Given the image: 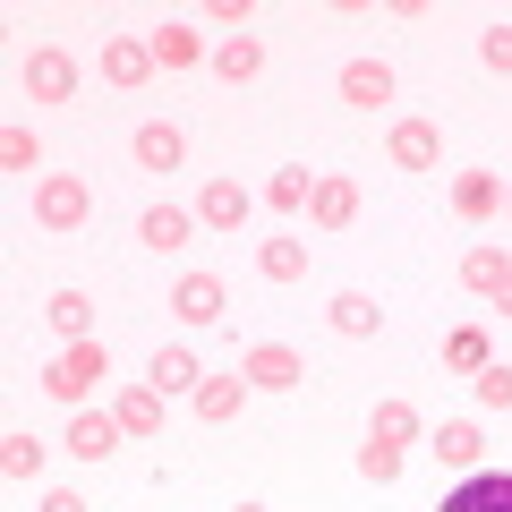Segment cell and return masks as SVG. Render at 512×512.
Instances as JSON below:
<instances>
[{"mask_svg": "<svg viewBox=\"0 0 512 512\" xmlns=\"http://www.w3.org/2000/svg\"><path fill=\"white\" fill-rule=\"evenodd\" d=\"M103 376H111V350H103V342H77V350H60V359L43 367V393H52V402H69V410H86Z\"/></svg>", "mask_w": 512, "mask_h": 512, "instance_id": "1", "label": "cell"}, {"mask_svg": "<svg viewBox=\"0 0 512 512\" xmlns=\"http://www.w3.org/2000/svg\"><path fill=\"white\" fill-rule=\"evenodd\" d=\"M86 214H94V188L77 180V171H43L35 180V222L43 231H77Z\"/></svg>", "mask_w": 512, "mask_h": 512, "instance_id": "2", "label": "cell"}, {"mask_svg": "<svg viewBox=\"0 0 512 512\" xmlns=\"http://www.w3.org/2000/svg\"><path fill=\"white\" fill-rule=\"evenodd\" d=\"M239 376H248L256 393H291V384H308V359L282 350V342H256V350H239Z\"/></svg>", "mask_w": 512, "mask_h": 512, "instance_id": "3", "label": "cell"}, {"mask_svg": "<svg viewBox=\"0 0 512 512\" xmlns=\"http://www.w3.org/2000/svg\"><path fill=\"white\" fill-rule=\"evenodd\" d=\"M384 154H393L402 171H444V128H436V120H393Z\"/></svg>", "mask_w": 512, "mask_h": 512, "instance_id": "4", "label": "cell"}, {"mask_svg": "<svg viewBox=\"0 0 512 512\" xmlns=\"http://www.w3.org/2000/svg\"><path fill=\"white\" fill-rule=\"evenodd\" d=\"M26 94H35V103H69V94H77V60L69 52H60V43H43V52H26Z\"/></svg>", "mask_w": 512, "mask_h": 512, "instance_id": "5", "label": "cell"}, {"mask_svg": "<svg viewBox=\"0 0 512 512\" xmlns=\"http://www.w3.org/2000/svg\"><path fill=\"white\" fill-rule=\"evenodd\" d=\"M197 231H205L197 205H146V214H137V239H146V248H163V256H180Z\"/></svg>", "mask_w": 512, "mask_h": 512, "instance_id": "6", "label": "cell"}, {"mask_svg": "<svg viewBox=\"0 0 512 512\" xmlns=\"http://www.w3.org/2000/svg\"><path fill=\"white\" fill-rule=\"evenodd\" d=\"M436 512H512V470H470Z\"/></svg>", "mask_w": 512, "mask_h": 512, "instance_id": "7", "label": "cell"}, {"mask_svg": "<svg viewBox=\"0 0 512 512\" xmlns=\"http://www.w3.org/2000/svg\"><path fill=\"white\" fill-rule=\"evenodd\" d=\"M222 308H231V291L214 274H180V291H171V316L180 325H222Z\"/></svg>", "mask_w": 512, "mask_h": 512, "instance_id": "8", "label": "cell"}, {"mask_svg": "<svg viewBox=\"0 0 512 512\" xmlns=\"http://www.w3.org/2000/svg\"><path fill=\"white\" fill-rule=\"evenodd\" d=\"M128 154H137L146 171H180V163H188V128H171V120H146L137 137H128Z\"/></svg>", "mask_w": 512, "mask_h": 512, "instance_id": "9", "label": "cell"}, {"mask_svg": "<svg viewBox=\"0 0 512 512\" xmlns=\"http://www.w3.org/2000/svg\"><path fill=\"white\" fill-rule=\"evenodd\" d=\"M120 436H128V427L111 419V410H77V419H69V453L77 461H111V453H120Z\"/></svg>", "mask_w": 512, "mask_h": 512, "instance_id": "10", "label": "cell"}, {"mask_svg": "<svg viewBox=\"0 0 512 512\" xmlns=\"http://www.w3.org/2000/svg\"><path fill=\"white\" fill-rule=\"evenodd\" d=\"M308 214H316V231H350V222H359V188H350L342 171H325L316 197H308Z\"/></svg>", "mask_w": 512, "mask_h": 512, "instance_id": "11", "label": "cell"}, {"mask_svg": "<svg viewBox=\"0 0 512 512\" xmlns=\"http://www.w3.org/2000/svg\"><path fill=\"white\" fill-rule=\"evenodd\" d=\"M154 69H197V60H214V52H205V35H197V26H188V18H171V26H154Z\"/></svg>", "mask_w": 512, "mask_h": 512, "instance_id": "12", "label": "cell"}, {"mask_svg": "<svg viewBox=\"0 0 512 512\" xmlns=\"http://www.w3.org/2000/svg\"><path fill=\"white\" fill-rule=\"evenodd\" d=\"M453 214H461V222L504 214V180H495V171H453Z\"/></svg>", "mask_w": 512, "mask_h": 512, "instance_id": "13", "label": "cell"}, {"mask_svg": "<svg viewBox=\"0 0 512 512\" xmlns=\"http://www.w3.org/2000/svg\"><path fill=\"white\" fill-rule=\"evenodd\" d=\"M197 222L205 231H239V222H248V188L239 180H205L197 188Z\"/></svg>", "mask_w": 512, "mask_h": 512, "instance_id": "14", "label": "cell"}, {"mask_svg": "<svg viewBox=\"0 0 512 512\" xmlns=\"http://www.w3.org/2000/svg\"><path fill=\"white\" fill-rule=\"evenodd\" d=\"M103 77H111V86H146V77H154V43L111 35V43H103Z\"/></svg>", "mask_w": 512, "mask_h": 512, "instance_id": "15", "label": "cell"}, {"mask_svg": "<svg viewBox=\"0 0 512 512\" xmlns=\"http://www.w3.org/2000/svg\"><path fill=\"white\" fill-rule=\"evenodd\" d=\"M342 103H359V111L393 103V69L384 60H342Z\"/></svg>", "mask_w": 512, "mask_h": 512, "instance_id": "16", "label": "cell"}, {"mask_svg": "<svg viewBox=\"0 0 512 512\" xmlns=\"http://www.w3.org/2000/svg\"><path fill=\"white\" fill-rule=\"evenodd\" d=\"M146 384H154V393H163V402H171V393H197V384H205V367L197 359H188V350H154V359H146Z\"/></svg>", "mask_w": 512, "mask_h": 512, "instance_id": "17", "label": "cell"}, {"mask_svg": "<svg viewBox=\"0 0 512 512\" xmlns=\"http://www.w3.org/2000/svg\"><path fill=\"white\" fill-rule=\"evenodd\" d=\"M427 444H436V461H444V470H461V478H470V470H478V453H487V436H478L470 419H444Z\"/></svg>", "mask_w": 512, "mask_h": 512, "instance_id": "18", "label": "cell"}, {"mask_svg": "<svg viewBox=\"0 0 512 512\" xmlns=\"http://www.w3.org/2000/svg\"><path fill=\"white\" fill-rule=\"evenodd\" d=\"M111 419H120L128 436H163V393H154V384L137 376V384L120 393V402H111Z\"/></svg>", "mask_w": 512, "mask_h": 512, "instance_id": "19", "label": "cell"}, {"mask_svg": "<svg viewBox=\"0 0 512 512\" xmlns=\"http://www.w3.org/2000/svg\"><path fill=\"white\" fill-rule=\"evenodd\" d=\"M52 333H60V350H77V342H94V299L86 291H52Z\"/></svg>", "mask_w": 512, "mask_h": 512, "instance_id": "20", "label": "cell"}, {"mask_svg": "<svg viewBox=\"0 0 512 512\" xmlns=\"http://www.w3.org/2000/svg\"><path fill=\"white\" fill-rule=\"evenodd\" d=\"M188 402H197V419H214V427H222V419H239V402H248V376H239V367H231V376H205Z\"/></svg>", "mask_w": 512, "mask_h": 512, "instance_id": "21", "label": "cell"}, {"mask_svg": "<svg viewBox=\"0 0 512 512\" xmlns=\"http://www.w3.org/2000/svg\"><path fill=\"white\" fill-rule=\"evenodd\" d=\"M461 282L495 299V291H504V282H512V248H495V239H478V248L461 256Z\"/></svg>", "mask_w": 512, "mask_h": 512, "instance_id": "22", "label": "cell"}, {"mask_svg": "<svg viewBox=\"0 0 512 512\" xmlns=\"http://www.w3.org/2000/svg\"><path fill=\"white\" fill-rule=\"evenodd\" d=\"M214 77H222V86H248V77H265V43H256V35L214 43Z\"/></svg>", "mask_w": 512, "mask_h": 512, "instance_id": "23", "label": "cell"}, {"mask_svg": "<svg viewBox=\"0 0 512 512\" xmlns=\"http://www.w3.org/2000/svg\"><path fill=\"white\" fill-rule=\"evenodd\" d=\"M316 180H325V171H308V163H282L274 180H265V197H274L282 214H308V197H316Z\"/></svg>", "mask_w": 512, "mask_h": 512, "instance_id": "24", "label": "cell"}, {"mask_svg": "<svg viewBox=\"0 0 512 512\" xmlns=\"http://www.w3.org/2000/svg\"><path fill=\"white\" fill-rule=\"evenodd\" d=\"M0 478H43V436H26V427H9V436H0Z\"/></svg>", "mask_w": 512, "mask_h": 512, "instance_id": "25", "label": "cell"}, {"mask_svg": "<svg viewBox=\"0 0 512 512\" xmlns=\"http://www.w3.org/2000/svg\"><path fill=\"white\" fill-rule=\"evenodd\" d=\"M333 333H350V342H367V333H376L384 325V308H376V299H367V291H342V299H333Z\"/></svg>", "mask_w": 512, "mask_h": 512, "instance_id": "26", "label": "cell"}, {"mask_svg": "<svg viewBox=\"0 0 512 512\" xmlns=\"http://www.w3.org/2000/svg\"><path fill=\"white\" fill-rule=\"evenodd\" d=\"M419 436V410L393 393V402H376V419H367V444H410Z\"/></svg>", "mask_w": 512, "mask_h": 512, "instance_id": "27", "label": "cell"}, {"mask_svg": "<svg viewBox=\"0 0 512 512\" xmlns=\"http://www.w3.org/2000/svg\"><path fill=\"white\" fill-rule=\"evenodd\" d=\"M256 274L265 282H299L308 274V248H299V239H265V248H256Z\"/></svg>", "mask_w": 512, "mask_h": 512, "instance_id": "28", "label": "cell"}, {"mask_svg": "<svg viewBox=\"0 0 512 512\" xmlns=\"http://www.w3.org/2000/svg\"><path fill=\"white\" fill-rule=\"evenodd\" d=\"M444 367H453V376H478V367H487V333L453 325V333H444Z\"/></svg>", "mask_w": 512, "mask_h": 512, "instance_id": "29", "label": "cell"}, {"mask_svg": "<svg viewBox=\"0 0 512 512\" xmlns=\"http://www.w3.org/2000/svg\"><path fill=\"white\" fill-rule=\"evenodd\" d=\"M0 163H9V171H35V180H43V146H35V128H0Z\"/></svg>", "mask_w": 512, "mask_h": 512, "instance_id": "30", "label": "cell"}, {"mask_svg": "<svg viewBox=\"0 0 512 512\" xmlns=\"http://www.w3.org/2000/svg\"><path fill=\"white\" fill-rule=\"evenodd\" d=\"M359 478L393 487V478H402V444H359Z\"/></svg>", "mask_w": 512, "mask_h": 512, "instance_id": "31", "label": "cell"}, {"mask_svg": "<svg viewBox=\"0 0 512 512\" xmlns=\"http://www.w3.org/2000/svg\"><path fill=\"white\" fill-rule=\"evenodd\" d=\"M470 393H478V402H487V410H512V367H478V376H470Z\"/></svg>", "mask_w": 512, "mask_h": 512, "instance_id": "32", "label": "cell"}, {"mask_svg": "<svg viewBox=\"0 0 512 512\" xmlns=\"http://www.w3.org/2000/svg\"><path fill=\"white\" fill-rule=\"evenodd\" d=\"M478 60H487L495 77H512V26H487V35H478Z\"/></svg>", "mask_w": 512, "mask_h": 512, "instance_id": "33", "label": "cell"}, {"mask_svg": "<svg viewBox=\"0 0 512 512\" xmlns=\"http://www.w3.org/2000/svg\"><path fill=\"white\" fill-rule=\"evenodd\" d=\"M43 512H86V495H69V487H52V495H43Z\"/></svg>", "mask_w": 512, "mask_h": 512, "instance_id": "34", "label": "cell"}, {"mask_svg": "<svg viewBox=\"0 0 512 512\" xmlns=\"http://www.w3.org/2000/svg\"><path fill=\"white\" fill-rule=\"evenodd\" d=\"M495 308H504V316H512V282H504V291H495Z\"/></svg>", "mask_w": 512, "mask_h": 512, "instance_id": "35", "label": "cell"}, {"mask_svg": "<svg viewBox=\"0 0 512 512\" xmlns=\"http://www.w3.org/2000/svg\"><path fill=\"white\" fill-rule=\"evenodd\" d=\"M504 214H512V180H504Z\"/></svg>", "mask_w": 512, "mask_h": 512, "instance_id": "36", "label": "cell"}, {"mask_svg": "<svg viewBox=\"0 0 512 512\" xmlns=\"http://www.w3.org/2000/svg\"><path fill=\"white\" fill-rule=\"evenodd\" d=\"M231 512H265V504H231Z\"/></svg>", "mask_w": 512, "mask_h": 512, "instance_id": "37", "label": "cell"}]
</instances>
